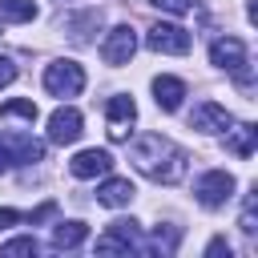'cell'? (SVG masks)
<instances>
[{
    "instance_id": "d4e9b609",
    "label": "cell",
    "mask_w": 258,
    "mask_h": 258,
    "mask_svg": "<svg viewBox=\"0 0 258 258\" xmlns=\"http://www.w3.org/2000/svg\"><path fill=\"white\" fill-rule=\"evenodd\" d=\"M206 254H210V258H218V254H226V258H230V242H226V238H214V242L206 246Z\"/></svg>"
},
{
    "instance_id": "ffe728a7",
    "label": "cell",
    "mask_w": 258,
    "mask_h": 258,
    "mask_svg": "<svg viewBox=\"0 0 258 258\" xmlns=\"http://www.w3.org/2000/svg\"><path fill=\"white\" fill-rule=\"evenodd\" d=\"M36 250H40V246H36L32 234H28V238H12V242L0 246V254H8V258H12V254H36Z\"/></svg>"
},
{
    "instance_id": "7402d4cb",
    "label": "cell",
    "mask_w": 258,
    "mask_h": 258,
    "mask_svg": "<svg viewBox=\"0 0 258 258\" xmlns=\"http://www.w3.org/2000/svg\"><path fill=\"white\" fill-rule=\"evenodd\" d=\"M16 81V64H12V56H0V89H8Z\"/></svg>"
},
{
    "instance_id": "ac0fdd59",
    "label": "cell",
    "mask_w": 258,
    "mask_h": 258,
    "mask_svg": "<svg viewBox=\"0 0 258 258\" xmlns=\"http://www.w3.org/2000/svg\"><path fill=\"white\" fill-rule=\"evenodd\" d=\"M0 117H20V121H28V125H32L40 113H36V105H32V101H4V105H0Z\"/></svg>"
},
{
    "instance_id": "484cf974",
    "label": "cell",
    "mask_w": 258,
    "mask_h": 258,
    "mask_svg": "<svg viewBox=\"0 0 258 258\" xmlns=\"http://www.w3.org/2000/svg\"><path fill=\"white\" fill-rule=\"evenodd\" d=\"M8 165H12V157H8V149H4V137H0V173H8Z\"/></svg>"
},
{
    "instance_id": "2e32d148",
    "label": "cell",
    "mask_w": 258,
    "mask_h": 258,
    "mask_svg": "<svg viewBox=\"0 0 258 258\" xmlns=\"http://www.w3.org/2000/svg\"><path fill=\"white\" fill-rule=\"evenodd\" d=\"M254 141H258V129L254 125H230L226 129V149L238 153V157H250L254 153Z\"/></svg>"
},
{
    "instance_id": "52a82bcc",
    "label": "cell",
    "mask_w": 258,
    "mask_h": 258,
    "mask_svg": "<svg viewBox=\"0 0 258 258\" xmlns=\"http://www.w3.org/2000/svg\"><path fill=\"white\" fill-rule=\"evenodd\" d=\"M141 242H137V222L133 218H117V222H109V230L97 238V254H129V250H137Z\"/></svg>"
},
{
    "instance_id": "d6986e66",
    "label": "cell",
    "mask_w": 258,
    "mask_h": 258,
    "mask_svg": "<svg viewBox=\"0 0 258 258\" xmlns=\"http://www.w3.org/2000/svg\"><path fill=\"white\" fill-rule=\"evenodd\" d=\"M173 246H177V230H157L153 234V242H145V246H137V250H149V254H173Z\"/></svg>"
},
{
    "instance_id": "9c48e42d",
    "label": "cell",
    "mask_w": 258,
    "mask_h": 258,
    "mask_svg": "<svg viewBox=\"0 0 258 258\" xmlns=\"http://www.w3.org/2000/svg\"><path fill=\"white\" fill-rule=\"evenodd\" d=\"M81 113L73 109V105H60V109H52V117H48V141H56V145H73L77 137H81Z\"/></svg>"
},
{
    "instance_id": "4fadbf2b",
    "label": "cell",
    "mask_w": 258,
    "mask_h": 258,
    "mask_svg": "<svg viewBox=\"0 0 258 258\" xmlns=\"http://www.w3.org/2000/svg\"><path fill=\"white\" fill-rule=\"evenodd\" d=\"M4 149H8V157H12V161H20V165H32V161H40V157H44V145H40V141H32L28 133H8V137H4Z\"/></svg>"
},
{
    "instance_id": "5bb4252c",
    "label": "cell",
    "mask_w": 258,
    "mask_h": 258,
    "mask_svg": "<svg viewBox=\"0 0 258 258\" xmlns=\"http://www.w3.org/2000/svg\"><path fill=\"white\" fill-rule=\"evenodd\" d=\"M97 202L109 206V210L129 206V202H133V181H129V177H109V181H101V185H97Z\"/></svg>"
},
{
    "instance_id": "277c9868",
    "label": "cell",
    "mask_w": 258,
    "mask_h": 258,
    "mask_svg": "<svg viewBox=\"0 0 258 258\" xmlns=\"http://www.w3.org/2000/svg\"><path fill=\"white\" fill-rule=\"evenodd\" d=\"M194 194H198V202H202L206 210H218V206H226V202L234 198V173H226V169H210V173L198 177Z\"/></svg>"
},
{
    "instance_id": "44dd1931",
    "label": "cell",
    "mask_w": 258,
    "mask_h": 258,
    "mask_svg": "<svg viewBox=\"0 0 258 258\" xmlns=\"http://www.w3.org/2000/svg\"><path fill=\"white\" fill-rule=\"evenodd\" d=\"M153 8H161V12H169V16H185V12L194 8V0H153Z\"/></svg>"
},
{
    "instance_id": "6da1fadb",
    "label": "cell",
    "mask_w": 258,
    "mask_h": 258,
    "mask_svg": "<svg viewBox=\"0 0 258 258\" xmlns=\"http://www.w3.org/2000/svg\"><path fill=\"white\" fill-rule=\"evenodd\" d=\"M129 161H133L137 173H145V177L157 181V185H177V181L185 177V165H189L185 149L173 145V141L161 137V133H141V137L129 145Z\"/></svg>"
},
{
    "instance_id": "9a60e30c",
    "label": "cell",
    "mask_w": 258,
    "mask_h": 258,
    "mask_svg": "<svg viewBox=\"0 0 258 258\" xmlns=\"http://www.w3.org/2000/svg\"><path fill=\"white\" fill-rule=\"evenodd\" d=\"M85 238H89L85 222H60L52 230V250H77V246H85Z\"/></svg>"
},
{
    "instance_id": "5b68a950",
    "label": "cell",
    "mask_w": 258,
    "mask_h": 258,
    "mask_svg": "<svg viewBox=\"0 0 258 258\" xmlns=\"http://www.w3.org/2000/svg\"><path fill=\"white\" fill-rule=\"evenodd\" d=\"M145 44L153 52H169V56H185L189 52V32L181 24H169V20H157L149 32H145Z\"/></svg>"
},
{
    "instance_id": "603a6c76",
    "label": "cell",
    "mask_w": 258,
    "mask_h": 258,
    "mask_svg": "<svg viewBox=\"0 0 258 258\" xmlns=\"http://www.w3.org/2000/svg\"><path fill=\"white\" fill-rule=\"evenodd\" d=\"M52 214H56V206H52V202H44V206H36L32 214H24V222H44V218H52Z\"/></svg>"
},
{
    "instance_id": "3957f363",
    "label": "cell",
    "mask_w": 258,
    "mask_h": 258,
    "mask_svg": "<svg viewBox=\"0 0 258 258\" xmlns=\"http://www.w3.org/2000/svg\"><path fill=\"white\" fill-rule=\"evenodd\" d=\"M44 89L52 97H77L85 89V69L77 60H52L44 69Z\"/></svg>"
},
{
    "instance_id": "ba28073f",
    "label": "cell",
    "mask_w": 258,
    "mask_h": 258,
    "mask_svg": "<svg viewBox=\"0 0 258 258\" xmlns=\"http://www.w3.org/2000/svg\"><path fill=\"white\" fill-rule=\"evenodd\" d=\"M105 117H109V137H113V141H125V137H129V125L137 121L133 97H125V93L109 97V101H105Z\"/></svg>"
},
{
    "instance_id": "cb8c5ba5",
    "label": "cell",
    "mask_w": 258,
    "mask_h": 258,
    "mask_svg": "<svg viewBox=\"0 0 258 258\" xmlns=\"http://www.w3.org/2000/svg\"><path fill=\"white\" fill-rule=\"evenodd\" d=\"M16 222H24V214L12 206H0V226H16Z\"/></svg>"
},
{
    "instance_id": "7c38bea8",
    "label": "cell",
    "mask_w": 258,
    "mask_h": 258,
    "mask_svg": "<svg viewBox=\"0 0 258 258\" xmlns=\"http://www.w3.org/2000/svg\"><path fill=\"white\" fill-rule=\"evenodd\" d=\"M69 169H73V177H101L113 169V153L109 149H81L69 161Z\"/></svg>"
},
{
    "instance_id": "8fae6325",
    "label": "cell",
    "mask_w": 258,
    "mask_h": 258,
    "mask_svg": "<svg viewBox=\"0 0 258 258\" xmlns=\"http://www.w3.org/2000/svg\"><path fill=\"white\" fill-rule=\"evenodd\" d=\"M153 101H157L161 113H177L181 101H185V81H177V77H169V73L153 77Z\"/></svg>"
},
{
    "instance_id": "7a4b0ae2",
    "label": "cell",
    "mask_w": 258,
    "mask_h": 258,
    "mask_svg": "<svg viewBox=\"0 0 258 258\" xmlns=\"http://www.w3.org/2000/svg\"><path fill=\"white\" fill-rule=\"evenodd\" d=\"M210 64H218V69H226V73H234L242 85L250 81V73H246V44L238 40V36H218L214 44H210Z\"/></svg>"
},
{
    "instance_id": "e0dca14e",
    "label": "cell",
    "mask_w": 258,
    "mask_h": 258,
    "mask_svg": "<svg viewBox=\"0 0 258 258\" xmlns=\"http://www.w3.org/2000/svg\"><path fill=\"white\" fill-rule=\"evenodd\" d=\"M0 16L12 24H24V20H36V4L32 0H0Z\"/></svg>"
},
{
    "instance_id": "30bf717a",
    "label": "cell",
    "mask_w": 258,
    "mask_h": 258,
    "mask_svg": "<svg viewBox=\"0 0 258 258\" xmlns=\"http://www.w3.org/2000/svg\"><path fill=\"white\" fill-rule=\"evenodd\" d=\"M189 125H194V129H202V133H226V129L234 125V117H230V109H226V105H218V101H202V105L194 109Z\"/></svg>"
},
{
    "instance_id": "8992f818",
    "label": "cell",
    "mask_w": 258,
    "mask_h": 258,
    "mask_svg": "<svg viewBox=\"0 0 258 258\" xmlns=\"http://www.w3.org/2000/svg\"><path fill=\"white\" fill-rule=\"evenodd\" d=\"M133 52H137V32L129 28V24H117V28H109V36L101 40V60L105 64H129L133 60Z\"/></svg>"
}]
</instances>
